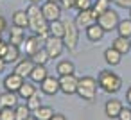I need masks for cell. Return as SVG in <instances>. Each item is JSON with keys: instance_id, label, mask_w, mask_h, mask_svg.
<instances>
[{"instance_id": "obj_1", "label": "cell", "mask_w": 131, "mask_h": 120, "mask_svg": "<svg viewBox=\"0 0 131 120\" xmlns=\"http://www.w3.org/2000/svg\"><path fill=\"white\" fill-rule=\"evenodd\" d=\"M97 82H99V88L108 95H115L122 90V79L113 70H101L97 75Z\"/></svg>"}, {"instance_id": "obj_2", "label": "cell", "mask_w": 131, "mask_h": 120, "mask_svg": "<svg viewBox=\"0 0 131 120\" xmlns=\"http://www.w3.org/2000/svg\"><path fill=\"white\" fill-rule=\"evenodd\" d=\"M25 13H27L29 29L32 31V34H40V32L49 31V22L45 20V16L41 13V7L38 4H29V7L25 9Z\"/></svg>"}, {"instance_id": "obj_3", "label": "cell", "mask_w": 131, "mask_h": 120, "mask_svg": "<svg viewBox=\"0 0 131 120\" xmlns=\"http://www.w3.org/2000/svg\"><path fill=\"white\" fill-rule=\"evenodd\" d=\"M97 88H99V82L97 79H93L92 75H84V77H79V82H77V97H81L83 100H88L92 102L97 95Z\"/></svg>"}, {"instance_id": "obj_4", "label": "cell", "mask_w": 131, "mask_h": 120, "mask_svg": "<svg viewBox=\"0 0 131 120\" xmlns=\"http://www.w3.org/2000/svg\"><path fill=\"white\" fill-rule=\"evenodd\" d=\"M63 41H65V49H68L70 52H74V50L77 49V43H79V27L75 25V22L65 20Z\"/></svg>"}, {"instance_id": "obj_5", "label": "cell", "mask_w": 131, "mask_h": 120, "mask_svg": "<svg viewBox=\"0 0 131 120\" xmlns=\"http://www.w3.org/2000/svg\"><path fill=\"white\" fill-rule=\"evenodd\" d=\"M43 49L47 50V54L50 56V59H58V57L65 52V41H63V38L49 36V38L43 41Z\"/></svg>"}, {"instance_id": "obj_6", "label": "cell", "mask_w": 131, "mask_h": 120, "mask_svg": "<svg viewBox=\"0 0 131 120\" xmlns=\"http://www.w3.org/2000/svg\"><path fill=\"white\" fill-rule=\"evenodd\" d=\"M118 22H120V18H118L117 11H113V9H108V11H104L102 15L97 16V23H99L106 32L115 31L117 25H118Z\"/></svg>"}, {"instance_id": "obj_7", "label": "cell", "mask_w": 131, "mask_h": 120, "mask_svg": "<svg viewBox=\"0 0 131 120\" xmlns=\"http://www.w3.org/2000/svg\"><path fill=\"white\" fill-rule=\"evenodd\" d=\"M41 7V13L45 16L47 22H54V20H61V6L58 2H52V0H45V2L40 6Z\"/></svg>"}, {"instance_id": "obj_8", "label": "cell", "mask_w": 131, "mask_h": 120, "mask_svg": "<svg viewBox=\"0 0 131 120\" xmlns=\"http://www.w3.org/2000/svg\"><path fill=\"white\" fill-rule=\"evenodd\" d=\"M77 82H79V77H75V74L61 75L59 77V91L65 95H75L77 93Z\"/></svg>"}, {"instance_id": "obj_9", "label": "cell", "mask_w": 131, "mask_h": 120, "mask_svg": "<svg viewBox=\"0 0 131 120\" xmlns=\"http://www.w3.org/2000/svg\"><path fill=\"white\" fill-rule=\"evenodd\" d=\"M75 25L79 29H86L93 23H97V15L93 13V9H86V11H79L77 16H75Z\"/></svg>"}, {"instance_id": "obj_10", "label": "cell", "mask_w": 131, "mask_h": 120, "mask_svg": "<svg viewBox=\"0 0 131 120\" xmlns=\"http://www.w3.org/2000/svg\"><path fill=\"white\" fill-rule=\"evenodd\" d=\"M24 81H25L24 77H20L18 74L11 72V74H7V75L4 77L2 84H4V90H6V91H13V93H18V90H20V86H22V82H24Z\"/></svg>"}, {"instance_id": "obj_11", "label": "cell", "mask_w": 131, "mask_h": 120, "mask_svg": "<svg viewBox=\"0 0 131 120\" xmlns=\"http://www.w3.org/2000/svg\"><path fill=\"white\" fill-rule=\"evenodd\" d=\"M40 90L45 95H56L59 91V77L54 75H47L41 82H40Z\"/></svg>"}, {"instance_id": "obj_12", "label": "cell", "mask_w": 131, "mask_h": 120, "mask_svg": "<svg viewBox=\"0 0 131 120\" xmlns=\"http://www.w3.org/2000/svg\"><path fill=\"white\" fill-rule=\"evenodd\" d=\"M32 68H34V61H32L31 57H24V59H20L18 63H15V68H13V72H15V74H18L20 77L27 79V77L31 75Z\"/></svg>"}, {"instance_id": "obj_13", "label": "cell", "mask_w": 131, "mask_h": 120, "mask_svg": "<svg viewBox=\"0 0 131 120\" xmlns=\"http://www.w3.org/2000/svg\"><path fill=\"white\" fill-rule=\"evenodd\" d=\"M41 47H43V45H41V40H40L36 34H32V36H29V38L24 40V50H25V56H27V57H32Z\"/></svg>"}, {"instance_id": "obj_14", "label": "cell", "mask_w": 131, "mask_h": 120, "mask_svg": "<svg viewBox=\"0 0 131 120\" xmlns=\"http://www.w3.org/2000/svg\"><path fill=\"white\" fill-rule=\"evenodd\" d=\"M84 34H86V38H88L92 43H99V41H102L106 31H104L99 23H93V25H90V27L84 29Z\"/></svg>"}, {"instance_id": "obj_15", "label": "cell", "mask_w": 131, "mask_h": 120, "mask_svg": "<svg viewBox=\"0 0 131 120\" xmlns=\"http://www.w3.org/2000/svg\"><path fill=\"white\" fill-rule=\"evenodd\" d=\"M122 107H124V104H122L118 99H110V100H106V104H104V113H106L108 118H117L118 113L122 111Z\"/></svg>"}, {"instance_id": "obj_16", "label": "cell", "mask_w": 131, "mask_h": 120, "mask_svg": "<svg viewBox=\"0 0 131 120\" xmlns=\"http://www.w3.org/2000/svg\"><path fill=\"white\" fill-rule=\"evenodd\" d=\"M24 40H25V29H22L18 25H11V29H9V41L7 43L20 47V45H24Z\"/></svg>"}, {"instance_id": "obj_17", "label": "cell", "mask_w": 131, "mask_h": 120, "mask_svg": "<svg viewBox=\"0 0 131 120\" xmlns=\"http://www.w3.org/2000/svg\"><path fill=\"white\" fill-rule=\"evenodd\" d=\"M16 106H18V93H13V91H2L0 93V109L16 107Z\"/></svg>"}, {"instance_id": "obj_18", "label": "cell", "mask_w": 131, "mask_h": 120, "mask_svg": "<svg viewBox=\"0 0 131 120\" xmlns=\"http://www.w3.org/2000/svg\"><path fill=\"white\" fill-rule=\"evenodd\" d=\"M104 61H106L110 66H117V65H120V61H122V54H120L117 49L108 47V49L104 50Z\"/></svg>"}, {"instance_id": "obj_19", "label": "cell", "mask_w": 131, "mask_h": 120, "mask_svg": "<svg viewBox=\"0 0 131 120\" xmlns=\"http://www.w3.org/2000/svg\"><path fill=\"white\" fill-rule=\"evenodd\" d=\"M11 20H13V25H18V27H22V29H29V18H27L25 9L15 11L13 16H11Z\"/></svg>"}, {"instance_id": "obj_20", "label": "cell", "mask_w": 131, "mask_h": 120, "mask_svg": "<svg viewBox=\"0 0 131 120\" xmlns=\"http://www.w3.org/2000/svg\"><path fill=\"white\" fill-rule=\"evenodd\" d=\"M20 57H22V52H20V47H16V45H7V52H6V56H4V59H6V63L7 65H11V63H18L20 61Z\"/></svg>"}, {"instance_id": "obj_21", "label": "cell", "mask_w": 131, "mask_h": 120, "mask_svg": "<svg viewBox=\"0 0 131 120\" xmlns=\"http://www.w3.org/2000/svg\"><path fill=\"white\" fill-rule=\"evenodd\" d=\"M47 75H49V70H47L45 65H34V68H32L29 79H31L32 82H41Z\"/></svg>"}, {"instance_id": "obj_22", "label": "cell", "mask_w": 131, "mask_h": 120, "mask_svg": "<svg viewBox=\"0 0 131 120\" xmlns=\"http://www.w3.org/2000/svg\"><path fill=\"white\" fill-rule=\"evenodd\" d=\"M56 72H58V75H59V77H61V75L75 74V65H74L72 61H68V59H63V61H59V63H58Z\"/></svg>"}, {"instance_id": "obj_23", "label": "cell", "mask_w": 131, "mask_h": 120, "mask_svg": "<svg viewBox=\"0 0 131 120\" xmlns=\"http://www.w3.org/2000/svg\"><path fill=\"white\" fill-rule=\"evenodd\" d=\"M111 47H113V49H117L122 56H124V54H127V52L131 50V43H129V40H127V38H122V36H117V38L113 40Z\"/></svg>"}, {"instance_id": "obj_24", "label": "cell", "mask_w": 131, "mask_h": 120, "mask_svg": "<svg viewBox=\"0 0 131 120\" xmlns=\"http://www.w3.org/2000/svg\"><path fill=\"white\" fill-rule=\"evenodd\" d=\"M49 32H50V36L63 38V34H65V22H61V20L49 22Z\"/></svg>"}, {"instance_id": "obj_25", "label": "cell", "mask_w": 131, "mask_h": 120, "mask_svg": "<svg viewBox=\"0 0 131 120\" xmlns=\"http://www.w3.org/2000/svg\"><path fill=\"white\" fill-rule=\"evenodd\" d=\"M32 115L36 116V120H50L54 116V107H50V106H40Z\"/></svg>"}, {"instance_id": "obj_26", "label": "cell", "mask_w": 131, "mask_h": 120, "mask_svg": "<svg viewBox=\"0 0 131 120\" xmlns=\"http://www.w3.org/2000/svg\"><path fill=\"white\" fill-rule=\"evenodd\" d=\"M36 93V86H34V82H22V86H20V90H18V97H22V99H29V97H32Z\"/></svg>"}, {"instance_id": "obj_27", "label": "cell", "mask_w": 131, "mask_h": 120, "mask_svg": "<svg viewBox=\"0 0 131 120\" xmlns=\"http://www.w3.org/2000/svg\"><path fill=\"white\" fill-rule=\"evenodd\" d=\"M115 31L118 32V36L129 40V38H131V18H129V20H120Z\"/></svg>"}, {"instance_id": "obj_28", "label": "cell", "mask_w": 131, "mask_h": 120, "mask_svg": "<svg viewBox=\"0 0 131 120\" xmlns=\"http://www.w3.org/2000/svg\"><path fill=\"white\" fill-rule=\"evenodd\" d=\"M110 6H111V0H93V6H92V9H93V13L99 16V15H102L104 11L111 9Z\"/></svg>"}, {"instance_id": "obj_29", "label": "cell", "mask_w": 131, "mask_h": 120, "mask_svg": "<svg viewBox=\"0 0 131 120\" xmlns=\"http://www.w3.org/2000/svg\"><path fill=\"white\" fill-rule=\"evenodd\" d=\"M31 59L34 61V65H47V63L50 61V56H49V54H47V50L41 47V49H40V50L31 57Z\"/></svg>"}, {"instance_id": "obj_30", "label": "cell", "mask_w": 131, "mask_h": 120, "mask_svg": "<svg viewBox=\"0 0 131 120\" xmlns=\"http://www.w3.org/2000/svg\"><path fill=\"white\" fill-rule=\"evenodd\" d=\"M25 106L31 109V113H34V111H36L40 106H43V104H41V97H40L38 93H34L32 97H29V99L25 100Z\"/></svg>"}, {"instance_id": "obj_31", "label": "cell", "mask_w": 131, "mask_h": 120, "mask_svg": "<svg viewBox=\"0 0 131 120\" xmlns=\"http://www.w3.org/2000/svg\"><path fill=\"white\" fill-rule=\"evenodd\" d=\"M15 113H16V120H25L27 116H31L32 113H31V109L25 106V104H18L16 107H15Z\"/></svg>"}, {"instance_id": "obj_32", "label": "cell", "mask_w": 131, "mask_h": 120, "mask_svg": "<svg viewBox=\"0 0 131 120\" xmlns=\"http://www.w3.org/2000/svg\"><path fill=\"white\" fill-rule=\"evenodd\" d=\"M0 120H16L15 107H4V109H0Z\"/></svg>"}, {"instance_id": "obj_33", "label": "cell", "mask_w": 131, "mask_h": 120, "mask_svg": "<svg viewBox=\"0 0 131 120\" xmlns=\"http://www.w3.org/2000/svg\"><path fill=\"white\" fill-rule=\"evenodd\" d=\"M92 6H93V0H75V9L77 11L92 9Z\"/></svg>"}, {"instance_id": "obj_34", "label": "cell", "mask_w": 131, "mask_h": 120, "mask_svg": "<svg viewBox=\"0 0 131 120\" xmlns=\"http://www.w3.org/2000/svg\"><path fill=\"white\" fill-rule=\"evenodd\" d=\"M61 6L63 11H70V9H75V0H59L58 2Z\"/></svg>"}, {"instance_id": "obj_35", "label": "cell", "mask_w": 131, "mask_h": 120, "mask_svg": "<svg viewBox=\"0 0 131 120\" xmlns=\"http://www.w3.org/2000/svg\"><path fill=\"white\" fill-rule=\"evenodd\" d=\"M117 120H131V107H122V111L118 113Z\"/></svg>"}, {"instance_id": "obj_36", "label": "cell", "mask_w": 131, "mask_h": 120, "mask_svg": "<svg viewBox=\"0 0 131 120\" xmlns=\"http://www.w3.org/2000/svg\"><path fill=\"white\" fill-rule=\"evenodd\" d=\"M113 4L120 9H131V0H113Z\"/></svg>"}, {"instance_id": "obj_37", "label": "cell", "mask_w": 131, "mask_h": 120, "mask_svg": "<svg viewBox=\"0 0 131 120\" xmlns=\"http://www.w3.org/2000/svg\"><path fill=\"white\" fill-rule=\"evenodd\" d=\"M4 31H7V20H6V16L0 15V34H2Z\"/></svg>"}, {"instance_id": "obj_38", "label": "cell", "mask_w": 131, "mask_h": 120, "mask_svg": "<svg viewBox=\"0 0 131 120\" xmlns=\"http://www.w3.org/2000/svg\"><path fill=\"white\" fill-rule=\"evenodd\" d=\"M7 45H9V43L4 41V40L0 41V57H4V56H6V52H7Z\"/></svg>"}, {"instance_id": "obj_39", "label": "cell", "mask_w": 131, "mask_h": 120, "mask_svg": "<svg viewBox=\"0 0 131 120\" xmlns=\"http://www.w3.org/2000/svg\"><path fill=\"white\" fill-rule=\"evenodd\" d=\"M50 120H67V116L61 115V113H54V116H52Z\"/></svg>"}, {"instance_id": "obj_40", "label": "cell", "mask_w": 131, "mask_h": 120, "mask_svg": "<svg viewBox=\"0 0 131 120\" xmlns=\"http://www.w3.org/2000/svg\"><path fill=\"white\" fill-rule=\"evenodd\" d=\"M6 65H7V63H6V59H4V57H0V74L6 70Z\"/></svg>"}, {"instance_id": "obj_41", "label": "cell", "mask_w": 131, "mask_h": 120, "mask_svg": "<svg viewBox=\"0 0 131 120\" xmlns=\"http://www.w3.org/2000/svg\"><path fill=\"white\" fill-rule=\"evenodd\" d=\"M126 100H127V104L131 106V86L127 88V91H126Z\"/></svg>"}, {"instance_id": "obj_42", "label": "cell", "mask_w": 131, "mask_h": 120, "mask_svg": "<svg viewBox=\"0 0 131 120\" xmlns=\"http://www.w3.org/2000/svg\"><path fill=\"white\" fill-rule=\"evenodd\" d=\"M29 2H31V4H38V6H41L45 0H29Z\"/></svg>"}, {"instance_id": "obj_43", "label": "cell", "mask_w": 131, "mask_h": 120, "mask_svg": "<svg viewBox=\"0 0 131 120\" xmlns=\"http://www.w3.org/2000/svg\"><path fill=\"white\" fill-rule=\"evenodd\" d=\"M25 120H36V116H34V115H31V116H27Z\"/></svg>"}, {"instance_id": "obj_44", "label": "cell", "mask_w": 131, "mask_h": 120, "mask_svg": "<svg viewBox=\"0 0 131 120\" xmlns=\"http://www.w3.org/2000/svg\"><path fill=\"white\" fill-rule=\"evenodd\" d=\"M129 18H131V9H129Z\"/></svg>"}, {"instance_id": "obj_45", "label": "cell", "mask_w": 131, "mask_h": 120, "mask_svg": "<svg viewBox=\"0 0 131 120\" xmlns=\"http://www.w3.org/2000/svg\"><path fill=\"white\" fill-rule=\"evenodd\" d=\"M0 41H2V34H0Z\"/></svg>"}, {"instance_id": "obj_46", "label": "cell", "mask_w": 131, "mask_h": 120, "mask_svg": "<svg viewBox=\"0 0 131 120\" xmlns=\"http://www.w3.org/2000/svg\"><path fill=\"white\" fill-rule=\"evenodd\" d=\"M52 2H59V0H52Z\"/></svg>"}, {"instance_id": "obj_47", "label": "cell", "mask_w": 131, "mask_h": 120, "mask_svg": "<svg viewBox=\"0 0 131 120\" xmlns=\"http://www.w3.org/2000/svg\"><path fill=\"white\" fill-rule=\"evenodd\" d=\"M129 43H131V38H129Z\"/></svg>"}, {"instance_id": "obj_48", "label": "cell", "mask_w": 131, "mask_h": 120, "mask_svg": "<svg viewBox=\"0 0 131 120\" xmlns=\"http://www.w3.org/2000/svg\"><path fill=\"white\" fill-rule=\"evenodd\" d=\"M111 2H113V0H111Z\"/></svg>"}]
</instances>
